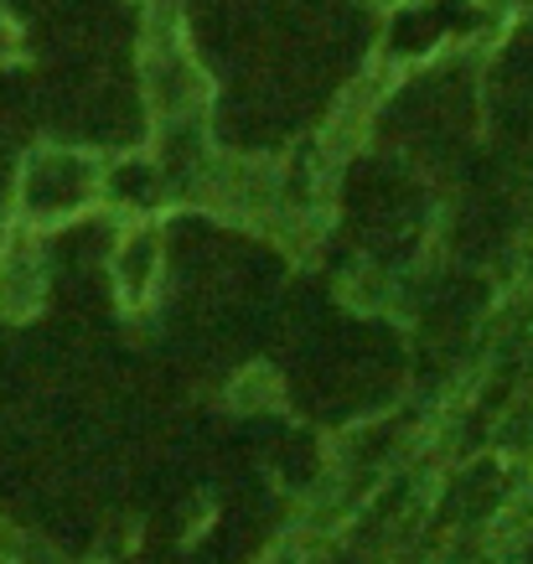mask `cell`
I'll return each mask as SVG.
<instances>
[{"instance_id": "cell-1", "label": "cell", "mask_w": 533, "mask_h": 564, "mask_svg": "<svg viewBox=\"0 0 533 564\" xmlns=\"http://www.w3.org/2000/svg\"><path fill=\"white\" fill-rule=\"evenodd\" d=\"M104 192V176L94 166V155L68 151V145H47L21 166V213L32 223H63L78 218L94 197Z\"/></svg>"}, {"instance_id": "cell-2", "label": "cell", "mask_w": 533, "mask_h": 564, "mask_svg": "<svg viewBox=\"0 0 533 564\" xmlns=\"http://www.w3.org/2000/svg\"><path fill=\"white\" fill-rule=\"evenodd\" d=\"M140 94L145 109L166 124H187L207 104V73L182 47H145L140 57Z\"/></svg>"}, {"instance_id": "cell-3", "label": "cell", "mask_w": 533, "mask_h": 564, "mask_svg": "<svg viewBox=\"0 0 533 564\" xmlns=\"http://www.w3.org/2000/svg\"><path fill=\"white\" fill-rule=\"evenodd\" d=\"M161 264H166V249H161V234L151 223L120 234L115 254H109V274H115V291L124 306H151L155 285H161Z\"/></svg>"}, {"instance_id": "cell-4", "label": "cell", "mask_w": 533, "mask_h": 564, "mask_svg": "<svg viewBox=\"0 0 533 564\" xmlns=\"http://www.w3.org/2000/svg\"><path fill=\"white\" fill-rule=\"evenodd\" d=\"M47 295V259H42V243L32 234H17V239L0 249V311L6 316H32Z\"/></svg>"}, {"instance_id": "cell-5", "label": "cell", "mask_w": 533, "mask_h": 564, "mask_svg": "<svg viewBox=\"0 0 533 564\" xmlns=\"http://www.w3.org/2000/svg\"><path fill=\"white\" fill-rule=\"evenodd\" d=\"M104 197L115 207H124V213L145 218V213H155V207L172 197V176L151 155H124V161H115L104 172Z\"/></svg>"}, {"instance_id": "cell-6", "label": "cell", "mask_w": 533, "mask_h": 564, "mask_svg": "<svg viewBox=\"0 0 533 564\" xmlns=\"http://www.w3.org/2000/svg\"><path fill=\"white\" fill-rule=\"evenodd\" d=\"M275 399V373H264V368H249V373L233 383V404L239 410H259V404H270Z\"/></svg>"}, {"instance_id": "cell-7", "label": "cell", "mask_w": 533, "mask_h": 564, "mask_svg": "<svg viewBox=\"0 0 533 564\" xmlns=\"http://www.w3.org/2000/svg\"><path fill=\"white\" fill-rule=\"evenodd\" d=\"M11 47H17V32H11V21L0 17V63L11 57Z\"/></svg>"}]
</instances>
